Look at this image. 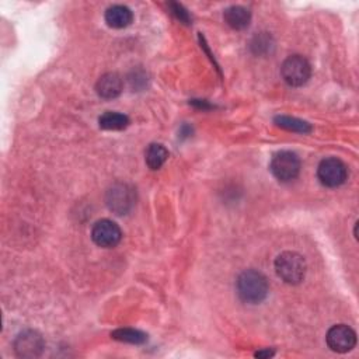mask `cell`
I'll use <instances>...</instances> for the list:
<instances>
[{"instance_id":"6da1fadb","label":"cell","mask_w":359,"mask_h":359,"mask_svg":"<svg viewBox=\"0 0 359 359\" xmlns=\"http://www.w3.org/2000/svg\"><path fill=\"white\" fill-rule=\"evenodd\" d=\"M236 288L240 299L245 303H252V305L261 303L269 291L265 275L256 269L241 272L236 281Z\"/></svg>"},{"instance_id":"7a4b0ae2","label":"cell","mask_w":359,"mask_h":359,"mask_svg":"<svg viewBox=\"0 0 359 359\" xmlns=\"http://www.w3.org/2000/svg\"><path fill=\"white\" fill-rule=\"evenodd\" d=\"M275 271L285 284L296 285L305 278L306 261L297 253L285 252L275 260Z\"/></svg>"},{"instance_id":"3957f363","label":"cell","mask_w":359,"mask_h":359,"mask_svg":"<svg viewBox=\"0 0 359 359\" xmlns=\"http://www.w3.org/2000/svg\"><path fill=\"white\" fill-rule=\"evenodd\" d=\"M281 75L287 85L291 88H300L309 81L312 76V66L306 58L300 57V55H292L284 61Z\"/></svg>"},{"instance_id":"277c9868","label":"cell","mask_w":359,"mask_h":359,"mask_svg":"<svg viewBox=\"0 0 359 359\" xmlns=\"http://www.w3.org/2000/svg\"><path fill=\"white\" fill-rule=\"evenodd\" d=\"M136 192L125 183H117L109 187L105 196V204L108 209L116 215H127L135 205Z\"/></svg>"},{"instance_id":"5b68a950","label":"cell","mask_w":359,"mask_h":359,"mask_svg":"<svg viewBox=\"0 0 359 359\" xmlns=\"http://www.w3.org/2000/svg\"><path fill=\"white\" fill-rule=\"evenodd\" d=\"M269 170L278 181L289 183L295 180L300 173V159L293 152H280L272 157Z\"/></svg>"},{"instance_id":"8992f818","label":"cell","mask_w":359,"mask_h":359,"mask_svg":"<svg viewBox=\"0 0 359 359\" xmlns=\"http://www.w3.org/2000/svg\"><path fill=\"white\" fill-rule=\"evenodd\" d=\"M319 181L327 188H337L347 181L348 169L344 161L337 157H327L317 168Z\"/></svg>"},{"instance_id":"52a82bcc","label":"cell","mask_w":359,"mask_h":359,"mask_svg":"<svg viewBox=\"0 0 359 359\" xmlns=\"http://www.w3.org/2000/svg\"><path fill=\"white\" fill-rule=\"evenodd\" d=\"M325 341L331 351L345 354L356 345V334L351 327L345 324H337L328 330Z\"/></svg>"},{"instance_id":"ba28073f","label":"cell","mask_w":359,"mask_h":359,"mask_svg":"<svg viewBox=\"0 0 359 359\" xmlns=\"http://www.w3.org/2000/svg\"><path fill=\"white\" fill-rule=\"evenodd\" d=\"M92 239L98 247L111 248L121 241L122 232L113 220L101 219L98 222H96V225L92 229Z\"/></svg>"},{"instance_id":"9c48e42d","label":"cell","mask_w":359,"mask_h":359,"mask_svg":"<svg viewBox=\"0 0 359 359\" xmlns=\"http://www.w3.org/2000/svg\"><path fill=\"white\" fill-rule=\"evenodd\" d=\"M14 349L18 356L36 358L40 356L44 349V340L36 331H25L14 341Z\"/></svg>"},{"instance_id":"30bf717a","label":"cell","mask_w":359,"mask_h":359,"mask_svg":"<svg viewBox=\"0 0 359 359\" xmlns=\"http://www.w3.org/2000/svg\"><path fill=\"white\" fill-rule=\"evenodd\" d=\"M122 88H124V83L121 76L118 73L109 72L98 79L96 85V92L98 97L104 100H113L121 94Z\"/></svg>"},{"instance_id":"8fae6325","label":"cell","mask_w":359,"mask_h":359,"mask_svg":"<svg viewBox=\"0 0 359 359\" xmlns=\"http://www.w3.org/2000/svg\"><path fill=\"white\" fill-rule=\"evenodd\" d=\"M104 17H105V23L108 24V27H111V29H118V30L125 29V27H128L133 20V14L131 9L122 5H116V6L108 8Z\"/></svg>"},{"instance_id":"7c38bea8","label":"cell","mask_w":359,"mask_h":359,"mask_svg":"<svg viewBox=\"0 0 359 359\" xmlns=\"http://www.w3.org/2000/svg\"><path fill=\"white\" fill-rule=\"evenodd\" d=\"M225 23L233 30H244L252 21V13L243 6H230L225 10Z\"/></svg>"},{"instance_id":"4fadbf2b","label":"cell","mask_w":359,"mask_h":359,"mask_svg":"<svg viewBox=\"0 0 359 359\" xmlns=\"http://www.w3.org/2000/svg\"><path fill=\"white\" fill-rule=\"evenodd\" d=\"M100 128L107 131H121L129 125V118L120 113L108 111L98 118Z\"/></svg>"},{"instance_id":"5bb4252c","label":"cell","mask_w":359,"mask_h":359,"mask_svg":"<svg viewBox=\"0 0 359 359\" xmlns=\"http://www.w3.org/2000/svg\"><path fill=\"white\" fill-rule=\"evenodd\" d=\"M169 157V150L160 144H153L146 150V164L152 170H159Z\"/></svg>"},{"instance_id":"9a60e30c","label":"cell","mask_w":359,"mask_h":359,"mask_svg":"<svg viewBox=\"0 0 359 359\" xmlns=\"http://www.w3.org/2000/svg\"><path fill=\"white\" fill-rule=\"evenodd\" d=\"M275 124L281 128H284V129H287V131H292V132H299V133L312 132L310 124H308L306 121L297 120V118H292V117L280 116V117L275 118Z\"/></svg>"},{"instance_id":"2e32d148","label":"cell","mask_w":359,"mask_h":359,"mask_svg":"<svg viewBox=\"0 0 359 359\" xmlns=\"http://www.w3.org/2000/svg\"><path fill=\"white\" fill-rule=\"evenodd\" d=\"M114 340L122 341V343H129V344H144L148 340V336L139 330L133 328H120L111 334Z\"/></svg>"},{"instance_id":"e0dca14e","label":"cell","mask_w":359,"mask_h":359,"mask_svg":"<svg viewBox=\"0 0 359 359\" xmlns=\"http://www.w3.org/2000/svg\"><path fill=\"white\" fill-rule=\"evenodd\" d=\"M271 48H274V41L271 36H268L267 33H261L256 36L252 42V49L256 55H265L271 52Z\"/></svg>"},{"instance_id":"ac0fdd59","label":"cell","mask_w":359,"mask_h":359,"mask_svg":"<svg viewBox=\"0 0 359 359\" xmlns=\"http://www.w3.org/2000/svg\"><path fill=\"white\" fill-rule=\"evenodd\" d=\"M170 9H172V13H173L180 21H183V23H185V24L189 23V14H188V12H187L181 5H178V3H170Z\"/></svg>"},{"instance_id":"d6986e66","label":"cell","mask_w":359,"mask_h":359,"mask_svg":"<svg viewBox=\"0 0 359 359\" xmlns=\"http://www.w3.org/2000/svg\"><path fill=\"white\" fill-rule=\"evenodd\" d=\"M272 355V352H269V351H267V352H257L256 354V356H271Z\"/></svg>"}]
</instances>
